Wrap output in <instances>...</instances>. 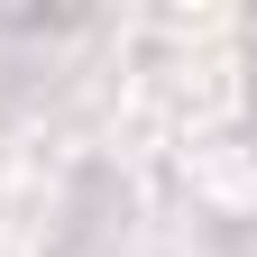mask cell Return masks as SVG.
<instances>
[]
</instances>
